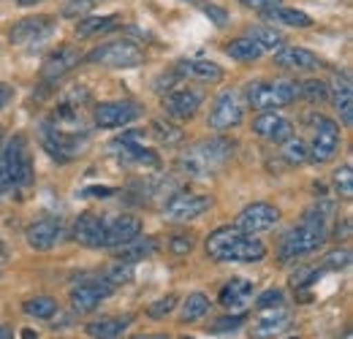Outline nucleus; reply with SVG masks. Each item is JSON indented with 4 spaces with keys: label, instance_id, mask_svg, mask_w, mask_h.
<instances>
[{
    "label": "nucleus",
    "instance_id": "obj_1",
    "mask_svg": "<svg viewBox=\"0 0 353 339\" xmlns=\"http://www.w3.org/2000/svg\"><path fill=\"white\" fill-rule=\"evenodd\" d=\"M334 217V204L321 198L315 201L310 209H305L302 220L283 234L280 245H277V258L280 263H291L296 258H305V255L315 253L326 236H329V220Z\"/></svg>",
    "mask_w": 353,
    "mask_h": 339
},
{
    "label": "nucleus",
    "instance_id": "obj_2",
    "mask_svg": "<svg viewBox=\"0 0 353 339\" xmlns=\"http://www.w3.org/2000/svg\"><path fill=\"white\" fill-rule=\"evenodd\" d=\"M141 234V220L133 214H79L74 239L90 250H112Z\"/></svg>",
    "mask_w": 353,
    "mask_h": 339
},
{
    "label": "nucleus",
    "instance_id": "obj_3",
    "mask_svg": "<svg viewBox=\"0 0 353 339\" xmlns=\"http://www.w3.org/2000/svg\"><path fill=\"white\" fill-rule=\"evenodd\" d=\"M236 144L225 136H210L196 141L193 147H188L179 158H176V171L182 176H193V179H204L212 176L231 161Z\"/></svg>",
    "mask_w": 353,
    "mask_h": 339
},
{
    "label": "nucleus",
    "instance_id": "obj_4",
    "mask_svg": "<svg viewBox=\"0 0 353 339\" xmlns=\"http://www.w3.org/2000/svg\"><path fill=\"white\" fill-rule=\"evenodd\" d=\"M207 255L218 263H259L266 258V247L261 239H253V234L239 231L236 225L215 228L207 236Z\"/></svg>",
    "mask_w": 353,
    "mask_h": 339
},
{
    "label": "nucleus",
    "instance_id": "obj_5",
    "mask_svg": "<svg viewBox=\"0 0 353 339\" xmlns=\"http://www.w3.org/2000/svg\"><path fill=\"white\" fill-rule=\"evenodd\" d=\"M39 141L44 147V152L57 161V163H71L79 155H85L90 144V133H71V130H60L54 127L49 120H44L39 125Z\"/></svg>",
    "mask_w": 353,
    "mask_h": 339
},
{
    "label": "nucleus",
    "instance_id": "obj_6",
    "mask_svg": "<svg viewBox=\"0 0 353 339\" xmlns=\"http://www.w3.org/2000/svg\"><path fill=\"white\" fill-rule=\"evenodd\" d=\"M0 166L6 171V179L11 187H25L30 185L33 179V158H30V147H28V138L22 133L11 136L3 147V155H0Z\"/></svg>",
    "mask_w": 353,
    "mask_h": 339
},
{
    "label": "nucleus",
    "instance_id": "obj_7",
    "mask_svg": "<svg viewBox=\"0 0 353 339\" xmlns=\"http://www.w3.org/2000/svg\"><path fill=\"white\" fill-rule=\"evenodd\" d=\"M310 123V161L329 163L340 150V125L326 114H307Z\"/></svg>",
    "mask_w": 353,
    "mask_h": 339
},
{
    "label": "nucleus",
    "instance_id": "obj_8",
    "mask_svg": "<svg viewBox=\"0 0 353 339\" xmlns=\"http://www.w3.org/2000/svg\"><path fill=\"white\" fill-rule=\"evenodd\" d=\"M245 95H248V103L253 109H261V112H269V109H283L288 103H294L299 98V85L296 82H250L245 87Z\"/></svg>",
    "mask_w": 353,
    "mask_h": 339
},
{
    "label": "nucleus",
    "instance_id": "obj_9",
    "mask_svg": "<svg viewBox=\"0 0 353 339\" xmlns=\"http://www.w3.org/2000/svg\"><path fill=\"white\" fill-rule=\"evenodd\" d=\"M82 60H88L92 65H106V68H136L144 63V52L139 43L123 39V41H109L95 46Z\"/></svg>",
    "mask_w": 353,
    "mask_h": 339
},
{
    "label": "nucleus",
    "instance_id": "obj_10",
    "mask_svg": "<svg viewBox=\"0 0 353 339\" xmlns=\"http://www.w3.org/2000/svg\"><path fill=\"white\" fill-rule=\"evenodd\" d=\"M141 138H144V130H128V133L112 138L109 150H112V155H114L120 163L158 169V155L150 152V150H144V147H141Z\"/></svg>",
    "mask_w": 353,
    "mask_h": 339
},
{
    "label": "nucleus",
    "instance_id": "obj_11",
    "mask_svg": "<svg viewBox=\"0 0 353 339\" xmlns=\"http://www.w3.org/2000/svg\"><path fill=\"white\" fill-rule=\"evenodd\" d=\"M212 207V198L204 193H174L163 204V217L172 223H188L196 220Z\"/></svg>",
    "mask_w": 353,
    "mask_h": 339
},
{
    "label": "nucleus",
    "instance_id": "obj_12",
    "mask_svg": "<svg viewBox=\"0 0 353 339\" xmlns=\"http://www.w3.org/2000/svg\"><path fill=\"white\" fill-rule=\"evenodd\" d=\"M114 294V285L106 280V277H98V280H82L71 288V307L74 312L79 315H88L92 309H98L101 301Z\"/></svg>",
    "mask_w": 353,
    "mask_h": 339
},
{
    "label": "nucleus",
    "instance_id": "obj_13",
    "mask_svg": "<svg viewBox=\"0 0 353 339\" xmlns=\"http://www.w3.org/2000/svg\"><path fill=\"white\" fill-rule=\"evenodd\" d=\"M242 101L234 90H223L221 95L215 98L212 109H210V117H207V125L212 130H228V127H236L242 123Z\"/></svg>",
    "mask_w": 353,
    "mask_h": 339
},
{
    "label": "nucleus",
    "instance_id": "obj_14",
    "mask_svg": "<svg viewBox=\"0 0 353 339\" xmlns=\"http://www.w3.org/2000/svg\"><path fill=\"white\" fill-rule=\"evenodd\" d=\"M277 220H280V212H277L272 204L256 201V204L245 207L242 212L236 214V228L245 231V234H261V231L274 228Z\"/></svg>",
    "mask_w": 353,
    "mask_h": 339
},
{
    "label": "nucleus",
    "instance_id": "obj_15",
    "mask_svg": "<svg viewBox=\"0 0 353 339\" xmlns=\"http://www.w3.org/2000/svg\"><path fill=\"white\" fill-rule=\"evenodd\" d=\"M201 101H204V92L199 87H179L163 98V112L174 120H190L201 106Z\"/></svg>",
    "mask_w": 353,
    "mask_h": 339
},
{
    "label": "nucleus",
    "instance_id": "obj_16",
    "mask_svg": "<svg viewBox=\"0 0 353 339\" xmlns=\"http://www.w3.org/2000/svg\"><path fill=\"white\" fill-rule=\"evenodd\" d=\"M141 114L139 103L133 101H106L95 106V125L101 127H123L133 123Z\"/></svg>",
    "mask_w": 353,
    "mask_h": 339
},
{
    "label": "nucleus",
    "instance_id": "obj_17",
    "mask_svg": "<svg viewBox=\"0 0 353 339\" xmlns=\"http://www.w3.org/2000/svg\"><path fill=\"white\" fill-rule=\"evenodd\" d=\"M52 33H54V19L41 14V17H25V19H19V22L8 30V39H11V43L25 46V43L44 41Z\"/></svg>",
    "mask_w": 353,
    "mask_h": 339
},
{
    "label": "nucleus",
    "instance_id": "obj_18",
    "mask_svg": "<svg viewBox=\"0 0 353 339\" xmlns=\"http://www.w3.org/2000/svg\"><path fill=\"white\" fill-rule=\"evenodd\" d=\"M60 234H63V220L60 217H41V220L28 225L25 239H28V245L33 250L46 253V250H52L60 242Z\"/></svg>",
    "mask_w": 353,
    "mask_h": 339
},
{
    "label": "nucleus",
    "instance_id": "obj_19",
    "mask_svg": "<svg viewBox=\"0 0 353 339\" xmlns=\"http://www.w3.org/2000/svg\"><path fill=\"white\" fill-rule=\"evenodd\" d=\"M274 63L285 71H299V74H307V71H318L323 63L315 52H310L305 46H280L274 52Z\"/></svg>",
    "mask_w": 353,
    "mask_h": 339
},
{
    "label": "nucleus",
    "instance_id": "obj_20",
    "mask_svg": "<svg viewBox=\"0 0 353 339\" xmlns=\"http://www.w3.org/2000/svg\"><path fill=\"white\" fill-rule=\"evenodd\" d=\"M253 133L259 138H264V141L283 144V141H288L294 136V125H291V120H285L277 112H264V114H259L253 120Z\"/></svg>",
    "mask_w": 353,
    "mask_h": 339
},
{
    "label": "nucleus",
    "instance_id": "obj_21",
    "mask_svg": "<svg viewBox=\"0 0 353 339\" xmlns=\"http://www.w3.org/2000/svg\"><path fill=\"white\" fill-rule=\"evenodd\" d=\"M79 63H82L79 49H74V46H60V49H54L44 60L41 76H44V82H57V79H63L65 74H71Z\"/></svg>",
    "mask_w": 353,
    "mask_h": 339
},
{
    "label": "nucleus",
    "instance_id": "obj_22",
    "mask_svg": "<svg viewBox=\"0 0 353 339\" xmlns=\"http://www.w3.org/2000/svg\"><path fill=\"white\" fill-rule=\"evenodd\" d=\"M285 329H291V315L283 307L266 309L264 315L250 326V339H272L283 334Z\"/></svg>",
    "mask_w": 353,
    "mask_h": 339
},
{
    "label": "nucleus",
    "instance_id": "obj_23",
    "mask_svg": "<svg viewBox=\"0 0 353 339\" xmlns=\"http://www.w3.org/2000/svg\"><path fill=\"white\" fill-rule=\"evenodd\" d=\"M253 296V282L245 277H234L221 288V304L225 309H245Z\"/></svg>",
    "mask_w": 353,
    "mask_h": 339
},
{
    "label": "nucleus",
    "instance_id": "obj_24",
    "mask_svg": "<svg viewBox=\"0 0 353 339\" xmlns=\"http://www.w3.org/2000/svg\"><path fill=\"white\" fill-rule=\"evenodd\" d=\"M176 76H190L199 82H221L223 68L212 60H182L176 63Z\"/></svg>",
    "mask_w": 353,
    "mask_h": 339
},
{
    "label": "nucleus",
    "instance_id": "obj_25",
    "mask_svg": "<svg viewBox=\"0 0 353 339\" xmlns=\"http://www.w3.org/2000/svg\"><path fill=\"white\" fill-rule=\"evenodd\" d=\"M334 106L340 112V120L343 125H353V85H351V74L343 71L334 76Z\"/></svg>",
    "mask_w": 353,
    "mask_h": 339
},
{
    "label": "nucleus",
    "instance_id": "obj_26",
    "mask_svg": "<svg viewBox=\"0 0 353 339\" xmlns=\"http://www.w3.org/2000/svg\"><path fill=\"white\" fill-rule=\"evenodd\" d=\"M131 323H133L131 315H123V318L120 315L117 318H101V320H90L88 326H85V331L92 339H120Z\"/></svg>",
    "mask_w": 353,
    "mask_h": 339
},
{
    "label": "nucleus",
    "instance_id": "obj_27",
    "mask_svg": "<svg viewBox=\"0 0 353 339\" xmlns=\"http://www.w3.org/2000/svg\"><path fill=\"white\" fill-rule=\"evenodd\" d=\"M266 22H277V25H285V28H310L312 19L310 14L299 11V8H285V6H274V8H266L261 11Z\"/></svg>",
    "mask_w": 353,
    "mask_h": 339
},
{
    "label": "nucleus",
    "instance_id": "obj_28",
    "mask_svg": "<svg viewBox=\"0 0 353 339\" xmlns=\"http://www.w3.org/2000/svg\"><path fill=\"white\" fill-rule=\"evenodd\" d=\"M158 250V245H155V239H141V236H136L131 242H125V245H120L117 247V260L120 263H136V260H144V258H150V255Z\"/></svg>",
    "mask_w": 353,
    "mask_h": 339
},
{
    "label": "nucleus",
    "instance_id": "obj_29",
    "mask_svg": "<svg viewBox=\"0 0 353 339\" xmlns=\"http://www.w3.org/2000/svg\"><path fill=\"white\" fill-rule=\"evenodd\" d=\"M117 22H120V14H103V17L79 19V22H77V36H79V39H90V36L106 33V30L117 28Z\"/></svg>",
    "mask_w": 353,
    "mask_h": 339
},
{
    "label": "nucleus",
    "instance_id": "obj_30",
    "mask_svg": "<svg viewBox=\"0 0 353 339\" xmlns=\"http://www.w3.org/2000/svg\"><path fill=\"white\" fill-rule=\"evenodd\" d=\"M248 39H250L253 43H259V46H261V52H266V49L277 52L280 46H285L283 33H277V30H274V28H269V25H253V28H248Z\"/></svg>",
    "mask_w": 353,
    "mask_h": 339
},
{
    "label": "nucleus",
    "instance_id": "obj_31",
    "mask_svg": "<svg viewBox=\"0 0 353 339\" xmlns=\"http://www.w3.org/2000/svg\"><path fill=\"white\" fill-rule=\"evenodd\" d=\"M207 312H210V298L204 294H190L185 298L182 309H179V320L182 323H193V320H201Z\"/></svg>",
    "mask_w": 353,
    "mask_h": 339
},
{
    "label": "nucleus",
    "instance_id": "obj_32",
    "mask_svg": "<svg viewBox=\"0 0 353 339\" xmlns=\"http://www.w3.org/2000/svg\"><path fill=\"white\" fill-rule=\"evenodd\" d=\"M225 54H228L231 60H239V63H253V60H259L264 52H261L259 43H253L245 36V39H236V41L228 43V46H225Z\"/></svg>",
    "mask_w": 353,
    "mask_h": 339
},
{
    "label": "nucleus",
    "instance_id": "obj_33",
    "mask_svg": "<svg viewBox=\"0 0 353 339\" xmlns=\"http://www.w3.org/2000/svg\"><path fill=\"white\" fill-rule=\"evenodd\" d=\"M22 312L30 315V318H39V320H49L54 312H57V301L52 296H36V298H28L22 304Z\"/></svg>",
    "mask_w": 353,
    "mask_h": 339
},
{
    "label": "nucleus",
    "instance_id": "obj_34",
    "mask_svg": "<svg viewBox=\"0 0 353 339\" xmlns=\"http://www.w3.org/2000/svg\"><path fill=\"white\" fill-rule=\"evenodd\" d=\"M150 133L161 141V144H166V147H172L176 141H182V130L172 123H163V120H155L152 125H150Z\"/></svg>",
    "mask_w": 353,
    "mask_h": 339
},
{
    "label": "nucleus",
    "instance_id": "obj_35",
    "mask_svg": "<svg viewBox=\"0 0 353 339\" xmlns=\"http://www.w3.org/2000/svg\"><path fill=\"white\" fill-rule=\"evenodd\" d=\"M332 185H334V190H337L340 198L351 201V196H353V169L351 166H343V169L334 171V174H332Z\"/></svg>",
    "mask_w": 353,
    "mask_h": 339
},
{
    "label": "nucleus",
    "instance_id": "obj_36",
    "mask_svg": "<svg viewBox=\"0 0 353 339\" xmlns=\"http://www.w3.org/2000/svg\"><path fill=\"white\" fill-rule=\"evenodd\" d=\"M288 163H305L310 161V152H307V144L305 141H299V138H288V141H283V152H280Z\"/></svg>",
    "mask_w": 353,
    "mask_h": 339
},
{
    "label": "nucleus",
    "instance_id": "obj_37",
    "mask_svg": "<svg viewBox=\"0 0 353 339\" xmlns=\"http://www.w3.org/2000/svg\"><path fill=\"white\" fill-rule=\"evenodd\" d=\"M103 277H106L114 288H117V285H125V282H131L133 280V263H120V260H117Z\"/></svg>",
    "mask_w": 353,
    "mask_h": 339
},
{
    "label": "nucleus",
    "instance_id": "obj_38",
    "mask_svg": "<svg viewBox=\"0 0 353 339\" xmlns=\"http://www.w3.org/2000/svg\"><path fill=\"white\" fill-rule=\"evenodd\" d=\"M92 6H95V0H68V3L60 8V14L68 17V19H82Z\"/></svg>",
    "mask_w": 353,
    "mask_h": 339
},
{
    "label": "nucleus",
    "instance_id": "obj_39",
    "mask_svg": "<svg viewBox=\"0 0 353 339\" xmlns=\"http://www.w3.org/2000/svg\"><path fill=\"white\" fill-rule=\"evenodd\" d=\"M299 95L307 98V101H323L329 95V87L323 82H318V79H310L305 85H299Z\"/></svg>",
    "mask_w": 353,
    "mask_h": 339
},
{
    "label": "nucleus",
    "instance_id": "obj_40",
    "mask_svg": "<svg viewBox=\"0 0 353 339\" xmlns=\"http://www.w3.org/2000/svg\"><path fill=\"white\" fill-rule=\"evenodd\" d=\"M283 304H285V296L277 288H269V291H264L261 296L256 298V307L259 309H274V307H283Z\"/></svg>",
    "mask_w": 353,
    "mask_h": 339
},
{
    "label": "nucleus",
    "instance_id": "obj_41",
    "mask_svg": "<svg viewBox=\"0 0 353 339\" xmlns=\"http://www.w3.org/2000/svg\"><path fill=\"white\" fill-rule=\"evenodd\" d=\"M239 326H245V315L239 312V315H231V318H221V320H215L212 326H210V331H215V334H225V331H236Z\"/></svg>",
    "mask_w": 353,
    "mask_h": 339
},
{
    "label": "nucleus",
    "instance_id": "obj_42",
    "mask_svg": "<svg viewBox=\"0 0 353 339\" xmlns=\"http://www.w3.org/2000/svg\"><path fill=\"white\" fill-rule=\"evenodd\" d=\"M174 307H176V296H174V294H169V296L158 298V301H155V304L147 309V315H150V318H166V315H169Z\"/></svg>",
    "mask_w": 353,
    "mask_h": 339
},
{
    "label": "nucleus",
    "instance_id": "obj_43",
    "mask_svg": "<svg viewBox=\"0 0 353 339\" xmlns=\"http://www.w3.org/2000/svg\"><path fill=\"white\" fill-rule=\"evenodd\" d=\"M190 3H196V6L204 11V17H210V22H215L218 28H223V25L228 22V14H225V8H221V6H207V3H201V0H190Z\"/></svg>",
    "mask_w": 353,
    "mask_h": 339
},
{
    "label": "nucleus",
    "instance_id": "obj_44",
    "mask_svg": "<svg viewBox=\"0 0 353 339\" xmlns=\"http://www.w3.org/2000/svg\"><path fill=\"white\" fill-rule=\"evenodd\" d=\"M351 263V250L343 247V250H334L323 258V269H345Z\"/></svg>",
    "mask_w": 353,
    "mask_h": 339
},
{
    "label": "nucleus",
    "instance_id": "obj_45",
    "mask_svg": "<svg viewBox=\"0 0 353 339\" xmlns=\"http://www.w3.org/2000/svg\"><path fill=\"white\" fill-rule=\"evenodd\" d=\"M193 245H196V242H193L190 234H176V236L169 239V250L176 255H188L190 250H193Z\"/></svg>",
    "mask_w": 353,
    "mask_h": 339
},
{
    "label": "nucleus",
    "instance_id": "obj_46",
    "mask_svg": "<svg viewBox=\"0 0 353 339\" xmlns=\"http://www.w3.org/2000/svg\"><path fill=\"white\" fill-rule=\"evenodd\" d=\"M321 271H323V269H307V266H302V269H299V271L291 277V285H294V288L310 285V282H315V280L321 277Z\"/></svg>",
    "mask_w": 353,
    "mask_h": 339
},
{
    "label": "nucleus",
    "instance_id": "obj_47",
    "mask_svg": "<svg viewBox=\"0 0 353 339\" xmlns=\"http://www.w3.org/2000/svg\"><path fill=\"white\" fill-rule=\"evenodd\" d=\"M114 193H117L114 187H85V190H82L85 198H109V196H114Z\"/></svg>",
    "mask_w": 353,
    "mask_h": 339
},
{
    "label": "nucleus",
    "instance_id": "obj_48",
    "mask_svg": "<svg viewBox=\"0 0 353 339\" xmlns=\"http://www.w3.org/2000/svg\"><path fill=\"white\" fill-rule=\"evenodd\" d=\"M242 6L248 8H256V11H266V8H274V6H283V0H239Z\"/></svg>",
    "mask_w": 353,
    "mask_h": 339
},
{
    "label": "nucleus",
    "instance_id": "obj_49",
    "mask_svg": "<svg viewBox=\"0 0 353 339\" xmlns=\"http://www.w3.org/2000/svg\"><path fill=\"white\" fill-rule=\"evenodd\" d=\"M11 95H14V92H11V87L0 82V109H6V103L11 101Z\"/></svg>",
    "mask_w": 353,
    "mask_h": 339
},
{
    "label": "nucleus",
    "instance_id": "obj_50",
    "mask_svg": "<svg viewBox=\"0 0 353 339\" xmlns=\"http://www.w3.org/2000/svg\"><path fill=\"white\" fill-rule=\"evenodd\" d=\"M11 185H8V179H6V171H3V166H0V198L6 196V190H8Z\"/></svg>",
    "mask_w": 353,
    "mask_h": 339
},
{
    "label": "nucleus",
    "instance_id": "obj_51",
    "mask_svg": "<svg viewBox=\"0 0 353 339\" xmlns=\"http://www.w3.org/2000/svg\"><path fill=\"white\" fill-rule=\"evenodd\" d=\"M133 339H169L166 334H139V337H133Z\"/></svg>",
    "mask_w": 353,
    "mask_h": 339
},
{
    "label": "nucleus",
    "instance_id": "obj_52",
    "mask_svg": "<svg viewBox=\"0 0 353 339\" xmlns=\"http://www.w3.org/2000/svg\"><path fill=\"white\" fill-rule=\"evenodd\" d=\"M17 3H19V6H25V8H28V6H36V3H41V0H17Z\"/></svg>",
    "mask_w": 353,
    "mask_h": 339
},
{
    "label": "nucleus",
    "instance_id": "obj_53",
    "mask_svg": "<svg viewBox=\"0 0 353 339\" xmlns=\"http://www.w3.org/2000/svg\"><path fill=\"white\" fill-rule=\"evenodd\" d=\"M11 337V331H8V329H3V326H0V339H8Z\"/></svg>",
    "mask_w": 353,
    "mask_h": 339
},
{
    "label": "nucleus",
    "instance_id": "obj_54",
    "mask_svg": "<svg viewBox=\"0 0 353 339\" xmlns=\"http://www.w3.org/2000/svg\"><path fill=\"white\" fill-rule=\"evenodd\" d=\"M22 339H36V334L33 331H22Z\"/></svg>",
    "mask_w": 353,
    "mask_h": 339
},
{
    "label": "nucleus",
    "instance_id": "obj_55",
    "mask_svg": "<svg viewBox=\"0 0 353 339\" xmlns=\"http://www.w3.org/2000/svg\"><path fill=\"white\" fill-rule=\"evenodd\" d=\"M3 258H6V250H3V245H0V263H3Z\"/></svg>",
    "mask_w": 353,
    "mask_h": 339
},
{
    "label": "nucleus",
    "instance_id": "obj_56",
    "mask_svg": "<svg viewBox=\"0 0 353 339\" xmlns=\"http://www.w3.org/2000/svg\"><path fill=\"white\" fill-rule=\"evenodd\" d=\"M182 339H193V337H182Z\"/></svg>",
    "mask_w": 353,
    "mask_h": 339
},
{
    "label": "nucleus",
    "instance_id": "obj_57",
    "mask_svg": "<svg viewBox=\"0 0 353 339\" xmlns=\"http://www.w3.org/2000/svg\"><path fill=\"white\" fill-rule=\"evenodd\" d=\"M0 136H3V133H0Z\"/></svg>",
    "mask_w": 353,
    "mask_h": 339
}]
</instances>
